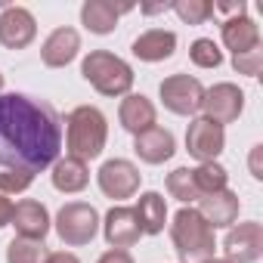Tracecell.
I'll list each match as a JSON object with an SVG mask.
<instances>
[{"mask_svg": "<svg viewBox=\"0 0 263 263\" xmlns=\"http://www.w3.org/2000/svg\"><path fill=\"white\" fill-rule=\"evenodd\" d=\"M62 118L28 93H0V167L41 174L59 161Z\"/></svg>", "mask_w": 263, "mask_h": 263, "instance_id": "1", "label": "cell"}, {"mask_svg": "<svg viewBox=\"0 0 263 263\" xmlns=\"http://www.w3.org/2000/svg\"><path fill=\"white\" fill-rule=\"evenodd\" d=\"M108 140V124L105 115L96 105H78L65 118V149L78 161H93L102 155Z\"/></svg>", "mask_w": 263, "mask_h": 263, "instance_id": "2", "label": "cell"}, {"mask_svg": "<svg viewBox=\"0 0 263 263\" xmlns=\"http://www.w3.org/2000/svg\"><path fill=\"white\" fill-rule=\"evenodd\" d=\"M171 238L183 263H201L214 257V229L204 223V217L195 208H180L171 223Z\"/></svg>", "mask_w": 263, "mask_h": 263, "instance_id": "3", "label": "cell"}, {"mask_svg": "<svg viewBox=\"0 0 263 263\" xmlns=\"http://www.w3.org/2000/svg\"><path fill=\"white\" fill-rule=\"evenodd\" d=\"M81 74L102 96H127L130 87H134V68L108 50H93L90 56H84Z\"/></svg>", "mask_w": 263, "mask_h": 263, "instance_id": "4", "label": "cell"}, {"mask_svg": "<svg viewBox=\"0 0 263 263\" xmlns=\"http://www.w3.org/2000/svg\"><path fill=\"white\" fill-rule=\"evenodd\" d=\"M56 232L59 238L68 245V248H81V245H90L99 232V214L93 204H84V201H71L65 208H59L56 214Z\"/></svg>", "mask_w": 263, "mask_h": 263, "instance_id": "5", "label": "cell"}, {"mask_svg": "<svg viewBox=\"0 0 263 263\" xmlns=\"http://www.w3.org/2000/svg\"><path fill=\"white\" fill-rule=\"evenodd\" d=\"M158 96H161V102H164V108H167V111L189 118V115L201 111L204 87H201V81H198V78H189V74H171V78H164V81H161Z\"/></svg>", "mask_w": 263, "mask_h": 263, "instance_id": "6", "label": "cell"}, {"mask_svg": "<svg viewBox=\"0 0 263 263\" xmlns=\"http://www.w3.org/2000/svg\"><path fill=\"white\" fill-rule=\"evenodd\" d=\"M140 180H143V174L137 171L134 161H127V158H111L96 174V183H99L102 195L105 198H115V201L134 198L137 189H140Z\"/></svg>", "mask_w": 263, "mask_h": 263, "instance_id": "7", "label": "cell"}, {"mask_svg": "<svg viewBox=\"0 0 263 263\" xmlns=\"http://www.w3.org/2000/svg\"><path fill=\"white\" fill-rule=\"evenodd\" d=\"M241 108H245V93H241L235 84L223 81V84H214L211 90H204L201 111H204L208 121H214V124H220V127H223V124H232V121H238Z\"/></svg>", "mask_w": 263, "mask_h": 263, "instance_id": "8", "label": "cell"}, {"mask_svg": "<svg viewBox=\"0 0 263 263\" xmlns=\"http://www.w3.org/2000/svg\"><path fill=\"white\" fill-rule=\"evenodd\" d=\"M223 260L229 263H254L263 254V226L260 223H238L223 238Z\"/></svg>", "mask_w": 263, "mask_h": 263, "instance_id": "9", "label": "cell"}, {"mask_svg": "<svg viewBox=\"0 0 263 263\" xmlns=\"http://www.w3.org/2000/svg\"><path fill=\"white\" fill-rule=\"evenodd\" d=\"M226 146V134H223V127L208 121V118H195L186 130V149L192 158H198L201 164L204 161H217V155L223 152Z\"/></svg>", "mask_w": 263, "mask_h": 263, "instance_id": "10", "label": "cell"}, {"mask_svg": "<svg viewBox=\"0 0 263 263\" xmlns=\"http://www.w3.org/2000/svg\"><path fill=\"white\" fill-rule=\"evenodd\" d=\"M37 34V22L25 7H7L0 13V44L7 50H25Z\"/></svg>", "mask_w": 263, "mask_h": 263, "instance_id": "11", "label": "cell"}, {"mask_svg": "<svg viewBox=\"0 0 263 263\" xmlns=\"http://www.w3.org/2000/svg\"><path fill=\"white\" fill-rule=\"evenodd\" d=\"M102 232H105V241H108L111 248H118V251L134 248V245L140 241V235H143V229H140V223H137L134 208H121V204H118V208H111V211L105 214Z\"/></svg>", "mask_w": 263, "mask_h": 263, "instance_id": "12", "label": "cell"}, {"mask_svg": "<svg viewBox=\"0 0 263 263\" xmlns=\"http://www.w3.org/2000/svg\"><path fill=\"white\" fill-rule=\"evenodd\" d=\"M238 195L232 189H220V192H211V195H201L198 198V214L204 217V223L211 229H226L238 220Z\"/></svg>", "mask_w": 263, "mask_h": 263, "instance_id": "13", "label": "cell"}, {"mask_svg": "<svg viewBox=\"0 0 263 263\" xmlns=\"http://www.w3.org/2000/svg\"><path fill=\"white\" fill-rule=\"evenodd\" d=\"M19 232V238H31V241H44V235L50 232V214L41 201L25 198L19 204H13V220H10Z\"/></svg>", "mask_w": 263, "mask_h": 263, "instance_id": "14", "label": "cell"}, {"mask_svg": "<svg viewBox=\"0 0 263 263\" xmlns=\"http://www.w3.org/2000/svg\"><path fill=\"white\" fill-rule=\"evenodd\" d=\"M134 152L146 164H164L167 158H174L177 140H174L171 130H164V127H149V130H143V134H137Z\"/></svg>", "mask_w": 263, "mask_h": 263, "instance_id": "15", "label": "cell"}, {"mask_svg": "<svg viewBox=\"0 0 263 263\" xmlns=\"http://www.w3.org/2000/svg\"><path fill=\"white\" fill-rule=\"evenodd\" d=\"M130 10H134L130 4L118 7V4H111V0H87V4L81 7V22L93 34H111L115 25H118V19L124 13H130Z\"/></svg>", "mask_w": 263, "mask_h": 263, "instance_id": "16", "label": "cell"}, {"mask_svg": "<svg viewBox=\"0 0 263 263\" xmlns=\"http://www.w3.org/2000/svg\"><path fill=\"white\" fill-rule=\"evenodd\" d=\"M78 50H81V34L65 25V28H56V31L44 41L41 59H44L47 68H65V65L78 56Z\"/></svg>", "mask_w": 263, "mask_h": 263, "instance_id": "17", "label": "cell"}, {"mask_svg": "<svg viewBox=\"0 0 263 263\" xmlns=\"http://www.w3.org/2000/svg\"><path fill=\"white\" fill-rule=\"evenodd\" d=\"M220 34H223V44L232 56H241V53H251V50H260V28L248 19V16H232L220 25Z\"/></svg>", "mask_w": 263, "mask_h": 263, "instance_id": "18", "label": "cell"}, {"mask_svg": "<svg viewBox=\"0 0 263 263\" xmlns=\"http://www.w3.org/2000/svg\"><path fill=\"white\" fill-rule=\"evenodd\" d=\"M118 118H121V127L137 137V134H143V130L155 127V105L143 93H127L121 108H118Z\"/></svg>", "mask_w": 263, "mask_h": 263, "instance_id": "19", "label": "cell"}, {"mask_svg": "<svg viewBox=\"0 0 263 263\" xmlns=\"http://www.w3.org/2000/svg\"><path fill=\"white\" fill-rule=\"evenodd\" d=\"M174 50H177V34L174 31H164V28L143 31L134 41V56L140 62H164V59L174 56Z\"/></svg>", "mask_w": 263, "mask_h": 263, "instance_id": "20", "label": "cell"}, {"mask_svg": "<svg viewBox=\"0 0 263 263\" xmlns=\"http://www.w3.org/2000/svg\"><path fill=\"white\" fill-rule=\"evenodd\" d=\"M134 214H137V223H140L143 235H158L164 229V223H167L164 195L161 192H143L140 201H137V208H134Z\"/></svg>", "mask_w": 263, "mask_h": 263, "instance_id": "21", "label": "cell"}, {"mask_svg": "<svg viewBox=\"0 0 263 263\" xmlns=\"http://www.w3.org/2000/svg\"><path fill=\"white\" fill-rule=\"evenodd\" d=\"M53 186L59 189V192H65V195H74V192H81L87 183H90V171H87V164L84 161H78V158H71V155H65V158H59L56 164H53Z\"/></svg>", "mask_w": 263, "mask_h": 263, "instance_id": "22", "label": "cell"}, {"mask_svg": "<svg viewBox=\"0 0 263 263\" xmlns=\"http://www.w3.org/2000/svg\"><path fill=\"white\" fill-rule=\"evenodd\" d=\"M192 180H195L198 195H211V192L226 189L229 174H226V167H223V164H217V161H204V164L192 167Z\"/></svg>", "mask_w": 263, "mask_h": 263, "instance_id": "23", "label": "cell"}, {"mask_svg": "<svg viewBox=\"0 0 263 263\" xmlns=\"http://www.w3.org/2000/svg\"><path fill=\"white\" fill-rule=\"evenodd\" d=\"M7 263H47V245L31 238H13L7 245Z\"/></svg>", "mask_w": 263, "mask_h": 263, "instance_id": "24", "label": "cell"}, {"mask_svg": "<svg viewBox=\"0 0 263 263\" xmlns=\"http://www.w3.org/2000/svg\"><path fill=\"white\" fill-rule=\"evenodd\" d=\"M167 192L177 201H183V204L192 208V201L201 198L198 189H195V180H192V167H177L174 174H167Z\"/></svg>", "mask_w": 263, "mask_h": 263, "instance_id": "25", "label": "cell"}, {"mask_svg": "<svg viewBox=\"0 0 263 263\" xmlns=\"http://www.w3.org/2000/svg\"><path fill=\"white\" fill-rule=\"evenodd\" d=\"M171 10L186 25H204L214 16V4H211V0H177V4H171Z\"/></svg>", "mask_w": 263, "mask_h": 263, "instance_id": "26", "label": "cell"}, {"mask_svg": "<svg viewBox=\"0 0 263 263\" xmlns=\"http://www.w3.org/2000/svg\"><path fill=\"white\" fill-rule=\"evenodd\" d=\"M189 59L198 65V68H217L223 62V53L220 47L211 41V37H198L192 47H189Z\"/></svg>", "mask_w": 263, "mask_h": 263, "instance_id": "27", "label": "cell"}, {"mask_svg": "<svg viewBox=\"0 0 263 263\" xmlns=\"http://www.w3.org/2000/svg\"><path fill=\"white\" fill-rule=\"evenodd\" d=\"M34 183V174L28 171H4L0 174V192L4 195H19Z\"/></svg>", "mask_w": 263, "mask_h": 263, "instance_id": "28", "label": "cell"}, {"mask_svg": "<svg viewBox=\"0 0 263 263\" xmlns=\"http://www.w3.org/2000/svg\"><path fill=\"white\" fill-rule=\"evenodd\" d=\"M232 68H235L238 74L257 78V74H260V68H263V50H251V53L232 56Z\"/></svg>", "mask_w": 263, "mask_h": 263, "instance_id": "29", "label": "cell"}, {"mask_svg": "<svg viewBox=\"0 0 263 263\" xmlns=\"http://www.w3.org/2000/svg\"><path fill=\"white\" fill-rule=\"evenodd\" d=\"M96 263H134V257H130L127 251H118V248H111V251H105Z\"/></svg>", "mask_w": 263, "mask_h": 263, "instance_id": "30", "label": "cell"}, {"mask_svg": "<svg viewBox=\"0 0 263 263\" xmlns=\"http://www.w3.org/2000/svg\"><path fill=\"white\" fill-rule=\"evenodd\" d=\"M10 220H13V201L0 192V229L4 226H10Z\"/></svg>", "mask_w": 263, "mask_h": 263, "instance_id": "31", "label": "cell"}, {"mask_svg": "<svg viewBox=\"0 0 263 263\" xmlns=\"http://www.w3.org/2000/svg\"><path fill=\"white\" fill-rule=\"evenodd\" d=\"M47 263H81L71 251H56V254H47Z\"/></svg>", "mask_w": 263, "mask_h": 263, "instance_id": "32", "label": "cell"}, {"mask_svg": "<svg viewBox=\"0 0 263 263\" xmlns=\"http://www.w3.org/2000/svg\"><path fill=\"white\" fill-rule=\"evenodd\" d=\"M260 152H263V146H254V152H251V174L257 180L263 177V171H260Z\"/></svg>", "mask_w": 263, "mask_h": 263, "instance_id": "33", "label": "cell"}, {"mask_svg": "<svg viewBox=\"0 0 263 263\" xmlns=\"http://www.w3.org/2000/svg\"><path fill=\"white\" fill-rule=\"evenodd\" d=\"M214 10H223V13H232V16H245V4L238 0V4H217Z\"/></svg>", "mask_w": 263, "mask_h": 263, "instance_id": "34", "label": "cell"}, {"mask_svg": "<svg viewBox=\"0 0 263 263\" xmlns=\"http://www.w3.org/2000/svg\"><path fill=\"white\" fill-rule=\"evenodd\" d=\"M164 10H171V4H158V7H143V13H149V16H155V13H164Z\"/></svg>", "mask_w": 263, "mask_h": 263, "instance_id": "35", "label": "cell"}, {"mask_svg": "<svg viewBox=\"0 0 263 263\" xmlns=\"http://www.w3.org/2000/svg\"><path fill=\"white\" fill-rule=\"evenodd\" d=\"M201 263H229V260H223V257H211V260H201Z\"/></svg>", "mask_w": 263, "mask_h": 263, "instance_id": "36", "label": "cell"}, {"mask_svg": "<svg viewBox=\"0 0 263 263\" xmlns=\"http://www.w3.org/2000/svg\"><path fill=\"white\" fill-rule=\"evenodd\" d=\"M0 90H4V74H0Z\"/></svg>", "mask_w": 263, "mask_h": 263, "instance_id": "37", "label": "cell"}]
</instances>
